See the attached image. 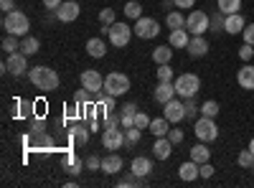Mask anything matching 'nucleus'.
Wrapping results in <instances>:
<instances>
[{
    "label": "nucleus",
    "mask_w": 254,
    "mask_h": 188,
    "mask_svg": "<svg viewBox=\"0 0 254 188\" xmlns=\"http://www.w3.org/2000/svg\"><path fill=\"white\" fill-rule=\"evenodd\" d=\"M26 76H28L31 84H33L36 89H41V92H54V89H59V84H61L59 74H56L51 66H31Z\"/></svg>",
    "instance_id": "obj_1"
},
{
    "label": "nucleus",
    "mask_w": 254,
    "mask_h": 188,
    "mask_svg": "<svg viewBox=\"0 0 254 188\" xmlns=\"http://www.w3.org/2000/svg\"><path fill=\"white\" fill-rule=\"evenodd\" d=\"M3 31L10 33V36L23 38L31 31V20H28V15L23 10H10V13L3 15Z\"/></svg>",
    "instance_id": "obj_2"
},
{
    "label": "nucleus",
    "mask_w": 254,
    "mask_h": 188,
    "mask_svg": "<svg viewBox=\"0 0 254 188\" xmlns=\"http://www.w3.org/2000/svg\"><path fill=\"white\" fill-rule=\"evenodd\" d=\"M173 84H176V94H178L181 99L196 97V94L201 92V79H198V74H190V71L178 74V76L173 79Z\"/></svg>",
    "instance_id": "obj_3"
},
{
    "label": "nucleus",
    "mask_w": 254,
    "mask_h": 188,
    "mask_svg": "<svg viewBox=\"0 0 254 188\" xmlns=\"http://www.w3.org/2000/svg\"><path fill=\"white\" fill-rule=\"evenodd\" d=\"M104 92L110 97H125L130 92V76L127 74H120V71H110L104 76Z\"/></svg>",
    "instance_id": "obj_4"
},
{
    "label": "nucleus",
    "mask_w": 254,
    "mask_h": 188,
    "mask_svg": "<svg viewBox=\"0 0 254 188\" xmlns=\"http://www.w3.org/2000/svg\"><path fill=\"white\" fill-rule=\"evenodd\" d=\"M193 135H196L201 142H214V140H219V125H216V120L201 115V117L193 122Z\"/></svg>",
    "instance_id": "obj_5"
},
{
    "label": "nucleus",
    "mask_w": 254,
    "mask_h": 188,
    "mask_svg": "<svg viewBox=\"0 0 254 188\" xmlns=\"http://www.w3.org/2000/svg\"><path fill=\"white\" fill-rule=\"evenodd\" d=\"M211 28V15L203 13V10H190L186 15V31L190 36H203L206 31Z\"/></svg>",
    "instance_id": "obj_6"
},
{
    "label": "nucleus",
    "mask_w": 254,
    "mask_h": 188,
    "mask_svg": "<svg viewBox=\"0 0 254 188\" xmlns=\"http://www.w3.org/2000/svg\"><path fill=\"white\" fill-rule=\"evenodd\" d=\"M132 28L127 26V23H122V20H115V23L110 26V33H107V38H110V44L112 46H117V49H125L127 44H130V38H132Z\"/></svg>",
    "instance_id": "obj_7"
},
{
    "label": "nucleus",
    "mask_w": 254,
    "mask_h": 188,
    "mask_svg": "<svg viewBox=\"0 0 254 188\" xmlns=\"http://www.w3.org/2000/svg\"><path fill=\"white\" fill-rule=\"evenodd\" d=\"M132 31H135V36H137V38H142V41H153V38H158L160 26H158V20H155V18L142 15V18H137V20H135Z\"/></svg>",
    "instance_id": "obj_8"
},
{
    "label": "nucleus",
    "mask_w": 254,
    "mask_h": 188,
    "mask_svg": "<svg viewBox=\"0 0 254 188\" xmlns=\"http://www.w3.org/2000/svg\"><path fill=\"white\" fill-rule=\"evenodd\" d=\"M28 56L23 54V51H15V54H8V59H5V64H3V71H8V74H13V76H23V74H28Z\"/></svg>",
    "instance_id": "obj_9"
},
{
    "label": "nucleus",
    "mask_w": 254,
    "mask_h": 188,
    "mask_svg": "<svg viewBox=\"0 0 254 188\" xmlns=\"http://www.w3.org/2000/svg\"><path fill=\"white\" fill-rule=\"evenodd\" d=\"M102 145H104V150H120L122 145H127V140H125V130H122V127L102 130Z\"/></svg>",
    "instance_id": "obj_10"
},
{
    "label": "nucleus",
    "mask_w": 254,
    "mask_h": 188,
    "mask_svg": "<svg viewBox=\"0 0 254 188\" xmlns=\"http://www.w3.org/2000/svg\"><path fill=\"white\" fill-rule=\"evenodd\" d=\"M163 107H165V110H163V117H165L168 122H171V125H178V122H183V120H186V104H183L181 99H176V97H173L171 102H165Z\"/></svg>",
    "instance_id": "obj_11"
},
{
    "label": "nucleus",
    "mask_w": 254,
    "mask_h": 188,
    "mask_svg": "<svg viewBox=\"0 0 254 188\" xmlns=\"http://www.w3.org/2000/svg\"><path fill=\"white\" fill-rule=\"evenodd\" d=\"M54 13H56V18L61 20V23H74V20L79 18V13H81V5L76 3V0H64Z\"/></svg>",
    "instance_id": "obj_12"
},
{
    "label": "nucleus",
    "mask_w": 254,
    "mask_h": 188,
    "mask_svg": "<svg viewBox=\"0 0 254 188\" xmlns=\"http://www.w3.org/2000/svg\"><path fill=\"white\" fill-rule=\"evenodd\" d=\"M79 81H81V87H84V89H89V92H94V94L104 89V76H102L97 69H87V71H81Z\"/></svg>",
    "instance_id": "obj_13"
},
{
    "label": "nucleus",
    "mask_w": 254,
    "mask_h": 188,
    "mask_svg": "<svg viewBox=\"0 0 254 188\" xmlns=\"http://www.w3.org/2000/svg\"><path fill=\"white\" fill-rule=\"evenodd\" d=\"M198 176H201V165L196 160H186V163L178 165V178L181 181L193 183V181H198Z\"/></svg>",
    "instance_id": "obj_14"
},
{
    "label": "nucleus",
    "mask_w": 254,
    "mask_h": 188,
    "mask_svg": "<svg viewBox=\"0 0 254 188\" xmlns=\"http://www.w3.org/2000/svg\"><path fill=\"white\" fill-rule=\"evenodd\" d=\"M208 41L203 38V36H190V41H188V46H186V51H188V56H193V59H203L206 54H208Z\"/></svg>",
    "instance_id": "obj_15"
},
{
    "label": "nucleus",
    "mask_w": 254,
    "mask_h": 188,
    "mask_svg": "<svg viewBox=\"0 0 254 188\" xmlns=\"http://www.w3.org/2000/svg\"><path fill=\"white\" fill-rule=\"evenodd\" d=\"M244 28H247V20H244L242 13H231V15H226V20H224V33H229V36H239Z\"/></svg>",
    "instance_id": "obj_16"
},
{
    "label": "nucleus",
    "mask_w": 254,
    "mask_h": 188,
    "mask_svg": "<svg viewBox=\"0 0 254 188\" xmlns=\"http://www.w3.org/2000/svg\"><path fill=\"white\" fill-rule=\"evenodd\" d=\"M155 102L158 104H165V102H171L173 97H178L176 94V84L173 81H158V87H155Z\"/></svg>",
    "instance_id": "obj_17"
},
{
    "label": "nucleus",
    "mask_w": 254,
    "mask_h": 188,
    "mask_svg": "<svg viewBox=\"0 0 254 188\" xmlns=\"http://www.w3.org/2000/svg\"><path fill=\"white\" fill-rule=\"evenodd\" d=\"M173 148H176V145L168 140V135H165V137H155L153 155H155L158 160H168V158H171V153H173Z\"/></svg>",
    "instance_id": "obj_18"
},
{
    "label": "nucleus",
    "mask_w": 254,
    "mask_h": 188,
    "mask_svg": "<svg viewBox=\"0 0 254 188\" xmlns=\"http://www.w3.org/2000/svg\"><path fill=\"white\" fill-rule=\"evenodd\" d=\"M130 173H135L137 178H145V176H150L153 173V160L150 158H145V155H137L130 165Z\"/></svg>",
    "instance_id": "obj_19"
},
{
    "label": "nucleus",
    "mask_w": 254,
    "mask_h": 188,
    "mask_svg": "<svg viewBox=\"0 0 254 188\" xmlns=\"http://www.w3.org/2000/svg\"><path fill=\"white\" fill-rule=\"evenodd\" d=\"M102 173H107V176H115V173H120L122 171V158L112 150L107 158H102V168H99Z\"/></svg>",
    "instance_id": "obj_20"
},
{
    "label": "nucleus",
    "mask_w": 254,
    "mask_h": 188,
    "mask_svg": "<svg viewBox=\"0 0 254 188\" xmlns=\"http://www.w3.org/2000/svg\"><path fill=\"white\" fill-rule=\"evenodd\" d=\"M61 165H64V171H66L69 176H79L81 168H84L87 163H81V160L76 158V153H66V155H64V160H61Z\"/></svg>",
    "instance_id": "obj_21"
},
{
    "label": "nucleus",
    "mask_w": 254,
    "mask_h": 188,
    "mask_svg": "<svg viewBox=\"0 0 254 188\" xmlns=\"http://www.w3.org/2000/svg\"><path fill=\"white\" fill-rule=\"evenodd\" d=\"M237 81H239L242 89H254V66L252 64H244L237 71Z\"/></svg>",
    "instance_id": "obj_22"
},
{
    "label": "nucleus",
    "mask_w": 254,
    "mask_h": 188,
    "mask_svg": "<svg viewBox=\"0 0 254 188\" xmlns=\"http://www.w3.org/2000/svg\"><path fill=\"white\" fill-rule=\"evenodd\" d=\"M188 41H190V33L186 28H176V31H171V36H168V44H171L173 49H186Z\"/></svg>",
    "instance_id": "obj_23"
},
{
    "label": "nucleus",
    "mask_w": 254,
    "mask_h": 188,
    "mask_svg": "<svg viewBox=\"0 0 254 188\" xmlns=\"http://www.w3.org/2000/svg\"><path fill=\"white\" fill-rule=\"evenodd\" d=\"M190 160H196L198 165H201V163H208V160H211L208 142H201V140H198V142L193 145V148H190Z\"/></svg>",
    "instance_id": "obj_24"
},
{
    "label": "nucleus",
    "mask_w": 254,
    "mask_h": 188,
    "mask_svg": "<svg viewBox=\"0 0 254 188\" xmlns=\"http://www.w3.org/2000/svg\"><path fill=\"white\" fill-rule=\"evenodd\" d=\"M87 54H89L92 59L107 56V44H104L102 38H89V41H87Z\"/></svg>",
    "instance_id": "obj_25"
},
{
    "label": "nucleus",
    "mask_w": 254,
    "mask_h": 188,
    "mask_svg": "<svg viewBox=\"0 0 254 188\" xmlns=\"http://www.w3.org/2000/svg\"><path fill=\"white\" fill-rule=\"evenodd\" d=\"M89 132H92V130L87 127V125H79V122H76L74 127H71V140L79 145V148H84V145L89 142Z\"/></svg>",
    "instance_id": "obj_26"
},
{
    "label": "nucleus",
    "mask_w": 254,
    "mask_h": 188,
    "mask_svg": "<svg viewBox=\"0 0 254 188\" xmlns=\"http://www.w3.org/2000/svg\"><path fill=\"white\" fill-rule=\"evenodd\" d=\"M20 51H23L26 56H36L41 51V41L36 36H23L20 38Z\"/></svg>",
    "instance_id": "obj_27"
},
{
    "label": "nucleus",
    "mask_w": 254,
    "mask_h": 188,
    "mask_svg": "<svg viewBox=\"0 0 254 188\" xmlns=\"http://www.w3.org/2000/svg\"><path fill=\"white\" fill-rule=\"evenodd\" d=\"M165 26L171 28V31H176V28H186V15L176 8V10H168V15H165Z\"/></svg>",
    "instance_id": "obj_28"
},
{
    "label": "nucleus",
    "mask_w": 254,
    "mask_h": 188,
    "mask_svg": "<svg viewBox=\"0 0 254 188\" xmlns=\"http://www.w3.org/2000/svg\"><path fill=\"white\" fill-rule=\"evenodd\" d=\"M171 59H173V46L171 44L153 49V61L155 64H171Z\"/></svg>",
    "instance_id": "obj_29"
},
{
    "label": "nucleus",
    "mask_w": 254,
    "mask_h": 188,
    "mask_svg": "<svg viewBox=\"0 0 254 188\" xmlns=\"http://www.w3.org/2000/svg\"><path fill=\"white\" fill-rule=\"evenodd\" d=\"M147 130H150L155 137H165L168 132H171V122H168L165 117H158V120L150 122V127H147Z\"/></svg>",
    "instance_id": "obj_30"
},
{
    "label": "nucleus",
    "mask_w": 254,
    "mask_h": 188,
    "mask_svg": "<svg viewBox=\"0 0 254 188\" xmlns=\"http://www.w3.org/2000/svg\"><path fill=\"white\" fill-rule=\"evenodd\" d=\"M219 110H221V107H219L216 99H206V102L201 104V115H203V117H214V120H216V117H219Z\"/></svg>",
    "instance_id": "obj_31"
},
{
    "label": "nucleus",
    "mask_w": 254,
    "mask_h": 188,
    "mask_svg": "<svg viewBox=\"0 0 254 188\" xmlns=\"http://www.w3.org/2000/svg\"><path fill=\"white\" fill-rule=\"evenodd\" d=\"M242 8V0H219V10L224 15H231V13H239Z\"/></svg>",
    "instance_id": "obj_32"
},
{
    "label": "nucleus",
    "mask_w": 254,
    "mask_h": 188,
    "mask_svg": "<svg viewBox=\"0 0 254 188\" xmlns=\"http://www.w3.org/2000/svg\"><path fill=\"white\" fill-rule=\"evenodd\" d=\"M125 15L127 18H132V20H137V18H142V5L137 3V0H130V3H125Z\"/></svg>",
    "instance_id": "obj_33"
},
{
    "label": "nucleus",
    "mask_w": 254,
    "mask_h": 188,
    "mask_svg": "<svg viewBox=\"0 0 254 188\" xmlns=\"http://www.w3.org/2000/svg\"><path fill=\"white\" fill-rule=\"evenodd\" d=\"M3 51H5V54H15V51H20V41H18V36L5 33V38H3Z\"/></svg>",
    "instance_id": "obj_34"
},
{
    "label": "nucleus",
    "mask_w": 254,
    "mask_h": 188,
    "mask_svg": "<svg viewBox=\"0 0 254 188\" xmlns=\"http://www.w3.org/2000/svg\"><path fill=\"white\" fill-rule=\"evenodd\" d=\"M176 74H173V66L171 64H158V81H173Z\"/></svg>",
    "instance_id": "obj_35"
},
{
    "label": "nucleus",
    "mask_w": 254,
    "mask_h": 188,
    "mask_svg": "<svg viewBox=\"0 0 254 188\" xmlns=\"http://www.w3.org/2000/svg\"><path fill=\"white\" fill-rule=\"evenodd\" d=\"M224 20H226V15L216 8V13L211 15V28L208 31H214V33H219V31H224Z\"/></svg>",
    "instance_id": "obj_36"
},
{
    "label": "nucleus",
    "mask_w": 254,
    "mask_h": 188,
    "mask_svg": "<svg viewBox=\"0 0 254 188\" xmlns=\"http://www.w3.org/2000/svg\"><path fill=\"white\" fill-rule=\"evenodd\" d=\"M237 163H239V168H252V165H254V153H252L249 148H247V150H239Z\"/></svg>",
    "instance_id": "obj_37"
},
{
    "label": "nucleus",
    "mask_w": 254,
    "mask_h": 188,
    "mask_svg": "<svg viewBox=\"0 0 254 188\" xmlns=\"http://www.w3.org/2000/svg\"><path fill=\"white\" fill-rule=\"evenodd\" d=\"M115 20H117V15H115L112 8H102V10H99V23H102V26H112Z\"/></svg>",
    "instance_id": "obj_38"
},
{
    "label": "nucleus",
    "mask_w": 254,
    "mask_h": 188,
    "mask_svg": "<svg viewBox=\"0 0 254 188\" xmlns=\"http://www.w3.org/2000/svg\"><path fill=\"white\" fill-rule=\"evenodd\" d=\"M183 104H186V120H196V115H198L201 110L196 107L193 97H186V99H183Z\"/></svg>",
    "instance_id": "obj_39"
},
{
    "label": "nucleus",
    "mask_w": 254,
    "mask_h": 188,
    "mask_svg": "<svg viewBox=\"0 0 254 188\" xmlns=\"http://www.w3.org/2000/svg\"><path fill=\"white\" fill-rule=\"evenodd\" d=\"M92 94H94V92H89V89H84V87H81V89H76L74 102L81 104V107H84V104H92Z\"/></svg>",
    "instance_id": "obj_40"
},
{
    "label": "nucleus",
    "mask_w": 254,
    "mask_h": 188,
    "mask_svg": "<svg viewBox=\"0 0 254 188\" xmlns=\"http://www.w3.org/2000/svg\"><path fill=\"white\" fill-rule=\"evenodd\" d=\"M140 137H142V130H140V127H127V130H125V140H127V145H137Z\"/></svg>",
    "instance_id": "obj_41"
},
{
    "label": "nucleus",
    "mask_w": 254,
    "mask_h": 188,
    "mask_svg": "<svg viewBox=\"0 0 254 188\" xmlns=\"http://www.w3.org/2000/svg\"><path fill=\"white\" fill-rule=\"evenodd\" d=\"M150 122H153V117H147L145 112L135 115V127H140V130H147V127H150Z\"/></svg>",
    "instance_id": "obj_42"
},
{
    "label": "nucleus",
    "mask_w": 254,
    "mask_h": 188,
    "mask_svg": "<svg viewBox=\"0 0 254 188\" xmlns=\"http://www.w3.org/2000/svg\"><path fill=\"white\" fill-rule=\"evenodd\" d=\"M239 59L244 61V64H249V61L254 59V46H252V44H244V46L239 49Z\"/></svg>",
    "instance_id": "obj_43"
},
{
    "label": "nucleus",
    "mask_w": 254,
    "mask_h": 188,
    "mask_svg": "<svg viewBox=\"0 0 254 188\" xmlns=\"http://www.w3.org/2000/svg\"><path fill=\"white\" fill-rule=\"evenodd\" d=\"M242 38H244V44L254 46V23H247V28L242 31Z\"/></svg>",
    "instance_id": "obj_44"
},
{
    "label": "nucleus",
    "mask_w": 254,
    "mask_h": 188,
    "mask_svg": "<svg viewBox=\"0 0 254 188\" xmlns=\"http://www.w3.org/2000/svg\"><path fill=\"white\" fill-rule=\"evenodd\" d=\"M120 115H137V104L135 102H125L120 107Z\"/></svg>",
    "instance_id": "obj_45"
},
{
    "label": "nucleus",
    "mask_w": 254,
    "mask_h": 188,
    "mask_svg": "<svg viewBox=\"0 0 254 188\" xmlns=\"http://www.w3.org/2000/svg\"><path fill=\"white\" fill-rule=\"evenodd\" d=\"M168 140H171L173 145H181V142H183V130H178V127L171 130V132H168Z\"/></svg>",
    "instance_id": "obj_46"
},
{
    "label": "nucleus",
    "mask_w": 254,
    "mask_h": 188,
    "mask_svg": "<svg viewBox=\"0 0 254 188\" xmlns=\"http://www.w3.org/2000/svg\"><path fill=\"white\" fill-rule=\"evenodd\" d=\"M173 5L178 8V10H190L196 5V0H173Z\"/></svg>",
    "instance_id": "obj_47"
},
{
    "label": "nucleus",
    "mask_w": 254,
    "mask_h": 188,
    "mask_svg": "<svg viewBox=\"0 0 254 188\" xmlns=\"http://www.w3.org/2000/svg\"><path fill=\"white\" fill-rule=\"evenodd\" d=\"M84 163H87V168H89V171H97V168H102V158H97V155H89V158L84 160Z\"/></svg>",
    "instance_id": "obj_48"
},
{
    "label": "nucleus",
    "mask_w": 254,
    "mask_h": 188,
    "mask_svg": "<svg viewBox=\"0 0 254 188\" xmlns=\"http://www.w3.org/2000/svg\"><path fill=\"white\" fill-rule=\"evenodd\" d=\"M214 165H211V160L208 163H201V178H211V176H214Z\"/></svg>",
    "instance_id": "obj_49"
},
{
    "label": "nucleus",
    "mask_w": 254,
    "mask_h": 188,
    "mask_svg": "<svg viewBox=\"0 0 254 188\" xmlns=\"http://www.w3.org/2000/svg\"><path fill=\"white\" fill-rule=\"evenodd\" d=\"M0 10H3V13L15 10V0H0Z\"/></svg>",
    "instance_id": "obj_50"
},
{
    "label": "nucleus",
    "mask_w": 254,
    "mask_h": 188,
    "mask_svg": "<svg viewBox=\"0 0 254 188\" xmlns=\"http://www.w3.org/2000/svg\"><path fill=\"white\" fill-rule=\"evenodd\" d=\"M61 3H64V0H44V8H49V10H56Z\"/></svg>",
    "instance_id": "obj_51"
},
{
    "label": "nucleus",
    "mask_w": 254,
    "mask_h": 188,
    "mask_svg": "<svg viewBox=\"0 0 254 188\" xmlns=\"http://www.w3.org/2000/svg\"><path fill=\"white\" fill-rule=\"evenodd\" d=\"M89 130H92V132H97V130H99V122H97V120H92V125H89Z\"/></svg>",
    "instance_id": "obj_52"
},
{
    "label": "nucleus",
    "mask_w": 254,
    "mask_h": 188,
    "mask_svg": "<svg viewBox=\"0 0 254 188\" xmlns=\"http://www.w3.org/2000/svg\"><path fill=\"white\" fill-rule=\"evenodd\" d=\"M249 150H252V153H254V137H252V140H249Z\"/></svg>",
    "instance_id": "obj_53"
},
{
    "label": "nucleus",
    "mask_w": 254,
    "mask_h": 188,
    "mask_svg": "<svg viewBox=\"0 0 254 188\" xmlns=\"http://www.w3.org/2000/svg\"><path fill=\"white\" fill-rule=\"evenodd\" d=\"M252 173H254V165H252Z\"/></svg>",
    "instance_id": "obj_54"
}]
</instances>
